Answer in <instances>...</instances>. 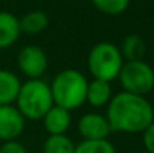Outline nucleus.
I'll list each match as a JSON object with an SVG mask.
<instances>
[{
    "label": "nucleus",
    "mask_w": 154,
    "mask_h": 153,
    "mask_svg": "<svg viewBox=\"0 0 154 153\" xmlns=\"http://www.w3.org/2000/svg\"><path fill=\"white\" fill-rule=\"evenodd\" d=\"M48 15L44 11H30L20 18L21 33L27 35H39L48 27Z\"/></svg>",
    "instance_id": "obj_13"
},
{
    "label": "nucleus",
    "mask_w": 154,
    "mask_h": 153,
    "mask_svg": "<svg viewBox=\"0 0 154 153\" xmlns=\"http://www.w3.org/2000/svg\"><path fill=\"white\" fill-rule=\"evenodd\" d=\"M112 96H114V93H112V84L109 81L94 80V78L91 81H88L85 102H88L93 108L106 107Z\"/></svg>",
    "instance_id": "obj_11"
},
{
    "label": "nucleus",
    "mask_w": 154,
    "mask_h": 153,
    "mask_svg": "<svg viewBox=\"0 0 154 153\" xmlns=\"http://www.w3.org/2000/svg\"><path fill=\"white\" fill-rule=\"evenodd\" d=\"M105 116L112 132L142 134L154 122V108L147 96L123 90L111 98Z\"/></svg>",
    "instance_id": "obj_1"
},
{
    "label": "nucleus",
    "mask_w": 154,
    "mask_h": 153,
    "mask_svg": "<svg viewBox=\"0 0 154 153\" xmlns=\"http://www.w3.org/2000/svg\"><path fill=\"white\" fill-rule=\"evenodd\" d=\"M91 3L99 12L109 17H117L127 11L130 0H91Z\"/></svg>",
    "instance_id": "obj_17"
},
{
    "label": "nucleus",
    "mask_w": 154,
    "mask_h": 153,
    "mask_svg": "<svg viewBox=\"0 0 154 153\" xmlns=\"http://www.w3.org/2000/svg\"><path fill=\"white\" fill-rule=\"evenodd\" d=\"M124 59L120 48L108 41L97 42L93 45L87 56V69L94 80H103L112 83L117 80Z\"/></svg>",
    "instance_id": "obj_4"
},
{
    "label": "nucleus",
    "mask_w": 154,
    "mask_h": 153,
    "mask_svg": "<svg viewBox=\"0 0 154 153\" xmlns=\"http://www.w3.org/2000/svg\"><path fill=\"white\" fill-rule=\"evenodd\" d=\"M87 86L88 80L82 72L73 68L63 69L52 78L50 84L52 101L58 107L73 111L85 104Z\"/></svg>",
    "instance_id": "obj_2"
},
{
    "label": "nucleus",
    "mask_w": 154,
    "mask_h": 153,
    "mask_svg": "<svg viewBox=\"0 0 154 153\" xmlns=\"http://www.w3.org/2000/svg\"><path fill=\"white\" fill-rule=\"evenodd\" d=\"M0 153H27V150L20 141L11 140V141H3L2 143Z\"/></svg>",
    "instance_id": "obj_18"
},
{
    "label": "nucleus",
    "mask_w": 154,
    "mask_h": 153,
    "mask_svg": "<svg viewBox=\"0 0 154 153\" xmlns=\"http://www.w3.org/2000/svg\"><path fill=\"white\" fill-rule=\"evenodd\" d=\"M78 132L82 140H106L112 131L105 114L91 111L78 120Z\"/></svg>",
    "instance_id": "obj_8"
},
{
    "label": "nucleus",
    "mask_w": 154,
    "mask_h": 153,
    "mask_svg": "<svg viewBox=\"0 0 154 153\" xmlns=\"http://www.w3.org/2000/svg\"><path fill=\"white\" fill-rule=\"evenodd\" d=\"M142 141H144L145 152L154 153V122L142 132Z\"/></svg>",
    "instance_id": "obj_19"
},
{
    "label": "nucleus",
    "mask_w": 154,
    "mask_h": 153,
    "mask_svg": "<svg viewBox=\"0 0 154 153\" xmlns=\"http://www.w3.org/2000/svg\"><path fill=\"white\" fill-rule=\"evenodd\" d=\"M124 92L147 96L154 89V69L142 60H127L123 63L117 77Z\"/></svg>",
    "instance_id": "obj_5"
},
{
    "label": "nucleus",
    "mask_w": 154,
    "mask_h": 153,
    "mask_svg": "<svg viewBox=\"0 0 154 153\" xmlns=\"http://www.w3.org/2000/svg\"><path fill=\"white\" fill-rule=\"evenodd\" d=\"M44 153H75L73 141L66 135H48L42 146Z\"/></svg>",
    "instance_id": "obj_15"
},
{
    "label": "nucleus",
    "mask_w": 154,
    "mask_h": 153,
    "mask_svg": "<svg viewBox=\"0 0 154 153\" xmlns=\"http://www.w3.org/2000/svg\"><path fill=\"white\" fill-rule=\"evenodd\" d=\"M26 129V119L15 105H0V141L17 140Z\"/></svg>",
    "instance_id": "obj_7"
},
{
    "label": "nucleus",
    "mask_w": 154,
    "mask_h": 153,
    "mask_svg": "<svg viewBox=\"0 0 154 153\" xmlns=\"http://www.w3.org/2000/svg\"><path fill=\"white\" fill-rule=\"evenodd\" d=\"M14 104L26 120H42L45 113L54 105L50 84L42 78L27 80L21 83L20 92Z\"/></svg>",
    "instance_id": "obj_3"
},
{
    "label": "nucleus",
    "mask_w": 154,
    "mask_h": 153,
    "mask_svg": "<svg viewBox=\"0 0 154 153\" xmlns=\"http://www.w3.org/2000/svg\"><path fill=\"white\" fill-rule=\"evenodd\" d=\"M139 153H150V152H145V150H144V152H139Z\"/></svg>",
    "instance_id": "obj_20"
},
{
    "label": "nucleus",
    "mask_w": 154,
    "mask_h": 153,
    "mask_svg": "<svg viewBox=\"0 0 154 153\" xmlns=\"http://www.w3.org/2000/svg\"><path fill=\"white\" fill-rule=\"evenodd\" d=\"M20 18L8 11H0V51L11 48L20 38Z\"/></svg>",
    "instance_id": "obj_10"
},
{
    "label": "nucleus",
    "mask_w": 154,
    "mask_h": 153,
    "mask_svg": "<svg viewBox=\"0 0 154 153\" xmlns=\"http://www.w3.org/2000/svg\"><path fill=\"white\" fill-rule=\"evenodd\" d=\"M17 65L21 74H24L29 80H38L42 78L48 69V57L41 47L26 45L17 56Z\"/></svg>",
    "instance_id": "obj_6"
},
{
    "label": "nucleus",
    "mask_w": 154,
    "mask_h": 153,
    "mask_svg": "<svg viewBox=\"0 0 154 153\" xmlns=\"http://www.w3.org/2000/svg\"><path fill=\"white\" fill-rule=\"evenodd\" d=\"M20 87L21 81L15 72L0 69V105H14Z\"/></svg>",
    "instance_id": "obj_12"
},
{
    "label": "nucleus",
    "mask_w": 154,
    "mask_h": 153,
    "mask_svg": "<svg viewBox=\"0 0 154 153\" xmlns=\"http://www.w3.org/2000/svg\"><path fill=\"white\" fill-rule=\"evenodd\" d=\"M75 153H117V149L106 140H82L75 146Z\"/></svg>",
    "instance_id": "obj_16"
},
{
    "label": "nucleus",
    "mask_w": 154,
    "mask_h": 153,
    "mask_svg": "<svg viewBox=\"0 0 154 153\" xmlns=\"http://www.w3.org/2000/svg\"><path fill=\"white\" fill-rule=\"evenodd\" d=\"M72 111L58 107V105H52L51 108L45 113V116L42 117L44 122V128L48 132V135H61L66 134L70 128L72 123Z\"/></svg>",
    "instance_id": "obj_9"
},
{
    "label": "nucleus",
    "mask_w": 154,
    "mask_h": 153,
    "mask_svg": "<svg viewBox=\"0 0 154 153\" xmlns=\"http://www.w3.org/2000/svg\"><path fill=\"white\" fill-rule=\"evenodd\" d=\"M118 48H120V53H121L124 62H127V60H142L144 56H145V51H147L144 39L138 35H127L123 39V42Z\"/></svg>",
    "instance_id": "obj_14"
}]
</instances>
